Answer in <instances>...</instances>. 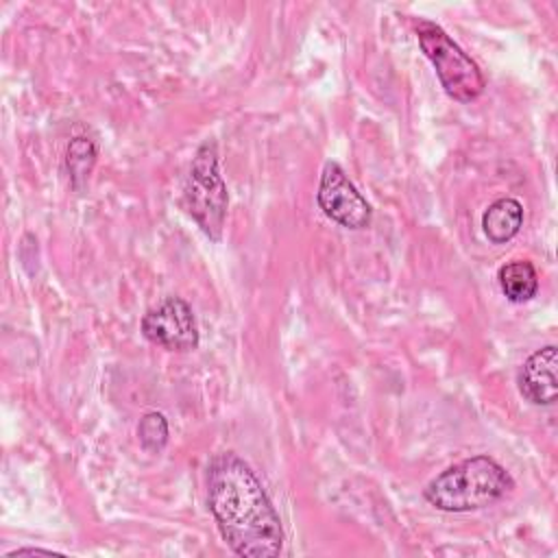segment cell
Returning <instances> with one entry per match:
<instances>
[{
    "instance_id": "30bf717a",
    "label": "cell",
    "mask_w": 558,
    "mask_h": 558,
    "mask_svg": "<svg viewBox=\"0 0 558 558\" xmlns=\"http://www.w3.org/2000/svg\"><path fill=\"white\" fill-rule=\"evenodd\" d=\"M96 144L87 137H74L70 144H68V150H65V166H68V172H70V181L74 187H81L87 179H89V172L96 163Z\"/></svg>"
},
{
    "instance_id": "5b68a950",
    "label": "cell",
    "mask_w": 558,
    "mask_h": 558,
    "mask_svg": "<svg viewBox=\"0 0 558 558\" xmlns=\"http://www.w3.org/2000/svg\"><path fill=\"white\" fill-rule=\"evenodd\" d=\"M142 333L148 342L168 351H192L198 347V327L192 307L179 299L168 296L142 316Z\"/></svg>"
},
{
    "instance_id": "ba28073f",
    "label": "cell",
    "mask_w": 558,
    "mask_h": 558,
    "mask_svg": "<svg viewBox=\"0 0 558 558\" xmlns=\"http://www.w3.org/2000/svg\"><path fill=\"white\" fill-rule=\"evenodd\" d=\"M521 225H523V205L510 196H504L490 203L482 216L484 235L493 244L510 242L521 231Z\"/></svg>"
},
{
    "instance_id": "8992f818",
    "label": "cell",
    "mask_w": 558,
    "mask_h": 558,
    "mask_svg": "<svg viewBox=\"0 0 558 558\" xmlns=\"http://www.w3.org/2000/svg\"><path fill=\"white\" fill-rule=\"evenodd\" d=\"M316 198L325 216L347 229H364L371 225L373 207L336 161L325 163Z\"/></svg>"
},
{
    "instance_id": "52a82bcc",
    "label": "cell",
    "mask_w": 558,
    "mask_h": 558,
    "mask_svg": "<svg viewBox=\"0 0 558 558\" xmlns=\"http://www.w3.org/2000/svg\"><path fill=\"white\" fill-rule=\"evenodd\" d=\"M558 351L547 344L534 351L519 371V390L534 405H554L558 399Z\"/></svg>"
},
{
    "instance_id": "7c38bea8",
    "label": "cell",
    "mask_w": 558,
    "mask_h": 558,
    "mask_svg": "<svg viewBox=\"0 0 558 558\" xmlns=\"http://www.w3.org/2000/svg\"><path fill=\"white\" fill-rule=\"evenodd\" d=\"M33 556V554H41V556H61L59 551H52V549H39V547H22V549H15V551H9L4 558H17V556Z\"/></svg>"
},
{
    "instance_id": "9c48e42d",
    "label": "cell",
    "mask_w": 558,
    "mask_h": 558,
    "mask_svg": "<svg viewBox=\"0 0 558 558\" xmlns=\"http://www.w3.org/2000/svg\"><path fill=\"white\" fill-rule=\"evenodd\" d=\"M499 288L512 303L530 301L538 290V275L532 262L527 259H512L504 264L497 272Z\"/></svg>"
},
{
    "instance_id": "3957f363",
    "label": "cell",
    "mask_w": 558,
    "mask_h": 558,
    "mask_svg": "<svg viewBox=\"0 0 558 558\" xmlns=\"http://www.w3.org/2000/svg\"><path fill=\"white\" fill-rule=\"evenodd\" d=\"M183 203L201 231L218 242L225 229L229 194L218 170V148L214 140H205L194 153L183 187Z\"/></svg>"
},
{
    "instance_id": "8fae6325",
    "label": "cell",
    "mask_w": 558,
    "mask_h": 558,
    "mask_svg": "<svg viewBox=\"0 0 558 558\" xmlns=\"http://www.w3.org/2000/svg\"><path fill=\"white\" fill-rule=\"evenodd\" d=\"M140 442L146 451H161L168 442V421L161 412H146L137 425Z\"/></svg>"
},
{
    "instance_id": "6da1fadb",
    "label": "cell",
    "mask_w": 558,
    "mask_h": 558,
    "mask_svg": "<svg viewBox=\"0 0 558 558\" xmlns=\"http://www.w3.org/2000/svg\"><path fill=\"white\" fill-rule=\"evenodd\" d=\"M207 504L222 541L244 558L281 554L283 527L255 471L233 451L216 453L207 464Z\"/></svg>"
},
{
    "instance_id": "277c9868",
    "label": "cell",
    "mask_w": 558,
    "mask_h": 558,
    "mask_svg": "<svg viewBox=\"0 0 558 558\" xmlns=\"http://www.w3.org/2000/svg\"><path fill=\"white\" fill-rule=\"evenodd\" d=\"M416 39L423 54L432 61L440 85L458 102H471L482 96L486 81L477 63L436 24L418 20Z\"/></svg>"
},
{
    "instance_id": "7a4b0ae2",
    "label": "cell",
    "mask_w": 558,
    "mask_h": 558,
    "mask_svg": "<svg viewBox=\"0 0 558 558\" xmlns=\"http://www.w3.org/2000/svg\"><path fill=\"white\" fill-rule=\"evenodd\" d=\"M512 488V475L497 460L490 456H473L429 480L423 488V497L442 512H471L493 506Z\"/></svg>"
}]
</instances>
